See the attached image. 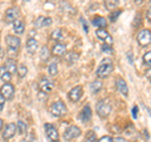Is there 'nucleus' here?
Returning a JSON list of instances; mask_svg holds the SVG:
<instances>
[{
    "instance_id": "72a5a7b5",
    "label": "nucleus",
    "mask_w": 151,
    "mask_h": 142,
    "mask_svg": "<svg viewBox=\"0 0 151 142\" xmlns=\"http://www.w3.org/2000/svg\"><path fill=\"white\" fill-rule=\"evenodd\" d=\"M101 49H102V52H105V53H112V49H111V47L108 44H103L101 47Z\"/></svg>"
},
{
    "instance_id": "2f4dec72",
    "label": "nucleus",
    "mask_w": 151,
    "mask_h": 142,
    "mask_svg": "<svg viewBox=\"0 0 151 142\" xmlns=\"http://www.w3.org/2000/svg\"><path fill=\"white\" fill-rule=\"evenodd\" d=\"M44 18H45V16H38V18H37V20L34 22V25H35L37 28H40V27H43Z\"/></svg>"
},
{
    "instance_id": "58836bf2",
    "label": "nucleus",
    "mask_w": 151,
    "mask_h": 142,
    "mask_svg": "<svg viewBox=\"0 0 151 142\" xmlns=\"http://www.w3.org/2000/svg\"><path fill=\"white\" fill-rule=\"evenodd\" d=\"M97 142H111V137H108V136H103V137H101V138L98 140Z\"/></svg>"
},
{
    "instance_id": "f3484780",
    "label": "nucleus",
    "mask_w": 151,
    "mask_h": 142,
    "mask_svg": "<svg viewBox=\"0 0 151 142\" xmlns=\"http://www.w3.org/2000/svg\"><path fill=\"white\" fill-rule=\"evenodd\" d=\"M5 68H6V70H8V72L10 73V74H15V73H18V65H17V60H15V59H12V58L6 59Z\"/></svg>"
},
{
    "instance_id": "f704fd0d",
    "label": "nucleus",
    "mask_w": 151,
    "mask_h": 142,
    "mask_svg": "<svg viewBox=\"0 0 151 142\" xmlns=\"http://www.w3.org/2000/svg\"><path fill=\"white\" fill-rule=\"evenodd\" d=\"M52 23H53V20H52V18H49V16H47V18H44V22H43V27H49Z\"/></svg>"
},
{
    "instance_id": "6e6552de",
    "label": "nucleus",
    "mask_w": 151,
    "mask_h": 142,
    "mask_svg": "<svg viewBox=\"0 0 151 142\" xmlns=\"http://www.w3.org/2000/svg\"><path fill=\"white\" fill-rule=\"evenodd\" d=\"M82 96H83V88H82L81 86L73 87V88L69 91V93H68V98H69L72 102H78L79 99L82 98Z\"/></svg>"
},
{
    "instance_id": "a19ab883",
    "label": "nucleus",
    "mask_w": 151,
    "mask_h": 142,
    "mask_svg": "<svg viewBox=\"0 0 151 142\" xmlns=\"http://www.w3.org/2000/svg\"><path fill=\"white\" fill-rule=\"evenodd\" d=\"M127 57H129V62H130V64L134 63V58H132V53H131V52H129V53H127Z\"/></svg>"
},
{
    "instance_id": "412c9836",
    "label": "nucleus",
    "mask_w": 151,
    "mask_h": 142,
    "mask_svg": "<svg viewBox=\"0 0 151 142\" xmlns=\"http://www.w3.org/2000/svg\"><path fill=\"white\" fill-rule=\"evenodd\" d=\"M103 87V83H102V80L101 79H96V80H93V82L91 83V86H89V88H91V92L93 94H96L98 93L102 89Z\"/></svg>"
},
{
    "instance_id": "20e7f679",
    "label": "nucleus",
    "mask_w": 151,
    "mask_h": 142,
    "mask_svg": "<svg viewBox=\"0 0 151 142\" xmlns=\"http://www.w3.org/2000/svg\"><path fill=\"white\" fill-rule=\"evenodd\" d=\"M50 112L54 117H62L67 113V107L63 101H57L50 106Z\"/></svg>"
},
{
    "instance_id": "dca6fc26",
    "label": "nucleus",
    "mask_w": 151,
    "mask_h": 142,
    "mask_svg": "<svg viewBox=\"0 0 151 142\" xmlns=\"http://www.w3.org/2000/svg\"><path fill=\"white\" fill-rule=\"evenodd\" d=\"M52 53L55 57H62L65 54V45L62 43H55L52 48Z\"/></svg>"
},
{
    "instance_id": "c03bdc74",
    "label": "nucleus",
    "mask_w": 151,
    "mask_h": 142,
    "mask_svg": "<svg viewBox=\"0 0 151 142\" xmlns=\"http://www.w3.org/2000/svg\"><path fill=\"white\" fill-rule=\"evenodd\" d=\"M145 1V0H135V3H137V4H142Z\"/></svg>"
},
{
    "instance_id": "423d86ee",
    "label": "nucleus",
    "mask_w": 151,
    "mask_h": 142,
    "mask_svg": "<svg viewBox=\"0 0 151 142\" xmlns=\"http://www.w3.org/2000/svg\"><path fill=\"white\" fill-rule=\"evenodd\" d=\"M44 130H45V135L50 142H59L58 131H57V128L53 125H50V123L44 125Z\"/></svg>"
},
{
    "instance_id": "2eb2a0df",
    "label": "nucleus",
    "mask_w": 151,
    "mask_h": 142,
    "mask_svg": "<svg viewBox=\"0 0 151 142\" xmlns=\"http://www.w3.org/2000/svg\"><path fill=\"white\" fill-rule=\"evenodd\" d=\"M91 118H92V110H91V107H89V106L83 107L82 112L79 113V120H81L82 122H84V123H87V122L91 121Z\"/></svg>"
},
{
    "instance_id": "7ed1b4c3",
    "label": "nucleus",
    "mask_w": 151,
    "mask_h": 142,
    "mask_svg": "<svg viewBox=\"0 0 151 142\" xmlns=\"http://www.w3.org/2000/svg\"><path fill=\"white\" fill-rule=\"evenodd\" d=\"M5 40H6L9 53H17L19 48H20V38L15 35H6Z\"/></svg>"
},
{
    "instance_id": "49530a36",
    "label": "nucleus",
    "mask_w": 151,
    "mask_h": 142,
    "mask_svg": "<svg viewBox=\"0 0 151 142\" xmlns=\"http://www.w3.org/2000/svg\"><path fill=\"white\" fill-rule=\"evenodd\" d=\"M0 54H1V44H0Z\"/></svg>"
},
{
    "instance_id": "9b49d317",
    "label": "nucleus",
    "mask_w": 151,
    "mask_h": 142,
    "mask_svg": "<svg viewBox=\"0 0 151 142\" xmlns=\"http://www.w3.org/2000/svg\"><path fill=\"white\" fill-rule=\"evenodd\" d=\"M0 93L4 96L5 99H12L14 96V87L12 83H4L0 89Z\"/></svg>"
},
{
    "instance_id": "1a4fd4ad",
    "label": "nucleus",
    "mask_w": 151,
    "mask_h": 142,
    "mask_svg": "<svg viewBox=\"0 0 151 142\" xmlns=\"http://www.w3.org/2000/svg\"><path fill=\"white\" fill-rule=\"evenodd\" d=\"M54 88V83L52 82L50 79L48 78H45L43 77L40 79V82H39V89H40V92H43V93H49L52 92V89Z\"/></svg>"
},
{
    "instance_id": "aec40b11",
    "label": "nucleus",
    "mask_w": 151,
    "mask_h": 142,
    "mask_svg": "<svg viewBox=\"0 0 151 142\" xmlns=\"http://www.w3.org/2000/svg\"><path fill=\"white\" fill-rule=\"evenodd\" d=\"M13 29H14V32H15V34L22 35L23 33H24V29H25L24 23H23L22 20H19V19H17V20L13 23Z\"/></svg>"
},
{
    "instance_id": "cd10ccee",
    "label": "nucleus",
    "mask_w": 151,
    "mask_h": 142,
    "mask_svg": "<svg viewBox=\"0 0 151 142\" xmlns=\"http://www.w3.org/2000/svg\"><path fill=\"white\" fill-rule=\"evenodd\" d=\"M84 142H97L96 133L93 131H88L86 133V137H84Z\"/></svg>"
},
{
    "instance_id": "393cba45",
    "label": "nucleus",
    "mask_w": 151,
    "mask_h": 142,
    "mask_svg": "<svg viewBox=\"0 0 151 142\" xmlns=\"http://www.w3.org/2000/svg\"><path fill=\"white\" fill-rule=\"evenodd\" d=\"M78 58H79V54L76 53V52H69V53L67 54V60H68L69 64L76 63L78 60Z\"/></svg>"
},
{
    "instance_id": "de8ad7c7",
    "label": "nucleus",
    "mask_w": 151,
    "mask_h": 142,
    "mask_svg": "<svg viewBox=\"0 0 151 142\" xmlns=\"http://www.w3.org/2000/svg\"><path fill=\"white\" fill-rule=\"evenodd\" d=\"M24 1H30V0H24Z\"/></svg>"
},
{
    "instance_id": "bb28decb",
    "label": "nucleus",
    "mask_w": 151,
    "mask_h": 142,
    "mask_svg": "<svg viewBox=\"0 0 151 142\" xmlns=\"http://www.w3.org/2000/svg\"><path fill=\"white\" fill-rule=\"evenodd\" d=\"M50 38L53 40H60L63 38L62 29H55V30H53V32H52V34H50Z\"/></svg>"
},
{
    "instance_id": "ddd939ff",
    "label": "nucleus",
    "mask_w": 151,
    "mask_h": 142,
    "mask_svg": "<svg viewBox=\"0 0 151 142\" xmlns=\"http://www.w3.org/2000/svg\"><path fill=\"white\" fill-rule=\"evenodd\" d=\"M19 15V11L17 8H9L5 11V22L6 23H14L17 20V18Z\"/></svg>"
},
{
    "instance_id": "8fccbe9b",
    "label": "nucleus",
    "mask_w": 151,
    "mask_h": 142,
    "mask_svg": "<svg viewBox=\"0 0 151 142\" xmlns=\"http://www.w3.org/2000/svg\"><path fill=\"white\" fill-rule=\"evenodd\" d=\"M150 80H151V78H150Z\"/></svg>"
},
{
    "instance_id": "7c9ffc66",
    "label": "nucleus",
    "mask_w": 151,
    "mask_h": 142,
    "mask_svg": "<svg viewBox=\"0 0 151 142\" xmlns=\"http://www.w3.org/2000/svg\"><path fill=\"white\" fill-rule=\"evenodd\" d=\"M27 73H28V68L25 67L24 64H20L18 67V74H19V77L20 78H24L25 75H27Z\"/></svg>"
},
{
    "instance_id": "b1692460",
    "label": "nucleus",
    "mask_w": 151,
    "mask_h": 142,
    "mask_svg": "<svg viewBox=\"0 0 151 142\" xmlns=\"http://www.w3.org/2000/svg\"><path fill=\"white\" fill-rule=\"evenodd\" d=\"M27 130H28V126H27L25 122H23V121H18L17 122V131L20 135L27 133Z\"/></svg>"
},
{
    "instance_id": "a18cd8bd",
    "label": "nucleus",
    "mask_w": 151,
    "mask_h": 142,
    "mask_svg": "<svg viewBox=\"0 0 151 142\" xmlns=\"http://www.w3.org/2000/svg\"><path fill=\"white\" fill-rule=\"evenodd\" d=\"M1 130H3V120L0 118V131H1Z\"/></svg>"
},
{
    "instance_id": "4468645a",
    "label": "nucleus",
    "mask_w": 151,
    "mask_h": 142,
    "mask_svg": "<svg viewBox=\"0 0 151 142\" xmlns=\"http://www.w3.org/2000/svg\"><path fill=\"white\" fill-rule=\"evenodd\" d=\"M116 88H117V91H119L121 94H124V96H129V87H127V84L126 82L122 78H117L116 79Z\"/></svg>"
},
{
    "instance_id": "c756f323",
    "label": "nucleus",
    "mask_w": 151,
    "mask_h": 142,
    "mask_svg": "<svg viewBox=\"0 0 151 142\" xmlns=\"http://www.w3.org/2000/svg\"><path fill=\"white\" fill-rule=\"evenodd\" d=\"M48 73H49V75H55L57 73H58V65H57L55 62H53V63L49 64V67H48Z\"/></svg>"
},
{
    "instance_id": "f03ea898",
    "label": "nucleus",
    "mask_w": 151,
    "mask_h": 142,
    "mask_svg": "<svg viewBox=\"0 0 151 142\" xmlns=\"http://www.w3.org/2000/svg\"><path fill=\"white\" fill-rule=\"evenodd\" d=\"M96 111H97V115L101 118H106L110 116V113L112 111V106L106 99H101V101H98L97 106H96Z\"/></svg>"
},
{
    "instance_id": "09e8293b",
    "label": "nucleus",
    "mask_w": 151,
    "mask_h": 142,
    "mask_svg": "<svg viewBox=\"0 0 151 142\" xmlns=\"http://www.w3.org/2000/svg\"><path fill=\"white\" fill-rule=\"evenodd\" d=\"M23 142H29V141H27V140H25V141H23Z\"/></svg>"
},
{
    "instance_id": "f257e3e1",
    "label": "nucleus",
    "mask_w": 151,
    "mask_h": 142,
    "mask_svg": "<svg viewBox=\"0 0 151 142\" xmlns=\"http://www.w3.org/2000/svg\"><path fill=\"white\" fill-rule=\"evenodd\" d=\"M112 70H113V62H112V59L105 58L101 62V64L98 65V68L96 70V74H97L98 78H106V77H108V75L112 73Z\"/></svg>"
},
{
    "instance_id": "c9c22d12",
    "label": "nucleus",
    "mask_w": 151,
    "mask_h": 142,
    "mask_svg": "<svg viewBox=\"0 0 151 142\" xmlns=\"http://www.w3.org/2000/svg\"><path fill=\"white\" fill-rule=\"evenodd\" d=\"M137 116H139V107L137 106H134V107H132V117L137 118Z\"/></svg>"
},
{
    "instance_id": "39448f33",
    "label": "nucleus",
    "mask_w": 151,
    "mask_h": 142,
    "mask_svg": "<svg viewBox=\"0 0 151 142\" xmlns=\"http://www.w3.org/2000/svg\"><path fill=\"white\" fill-rule=\"evenodd\" d=\"M82 133V131L81 128H79L78 126H69L67 130L64 131V133H63V137H64V140L65 141H72L74 138H77V137H79Z\"/></svg>"
},
{
    "instance_id": "5701e85b",
    "label": "nucleus",
    "mask_w": 151,
    "mask_h": 142,
    "mask_svg": "<svg viewBox=\"0 0 151 142\" xmlns=\"http://www.w3.org/2000/svg\"><path fill=\"white\" fill-rule=\"evenodd\" d=\"M39 57H40V59L43 60V62H45V60H48V59H49L50 53H49V50H48V48H47L45 45H43V47H42V48H40Z\"/></svg>"
},
{
    "instance_id": "e433bc0d",
    "label": "nucleus",
    "mask_w": 151,
    "mask_h": 142,
    "mask_svg": "<svg viewBox=\"0 0 151 142\" xmlns=\"http://www.w3.org/2000/svg\"><path fill=\"white\" fill-rule=\"evenodd\" d=\"M4 105H5V98H4V96H3L1 93H0V112L3 111Z\"/></svg>"
},
{
    "instance_id": "4c0bfd02",
    "label": "nucleus",
    "mask_w": 151,
    "mask_h": 142,
    "mask_svg": "<svg viewBox=\"0 0 151 142\" xmlns=\"http://www.w3.org/2000/svg\"><path fill=\"white\" fill-rule=\"evenodd\" d=\"M111 142H127L124 137H113L111 138Z\"/></svg>"
},
{
    "instance_id": "79ce46f5",
    "label": "nucleus",
    "mask_w": 151,
    "mask_h": 142,
    "mask_svg": "<svg viewBox=\"0 0 151 142\" xmlns=\"http://www.w3.org/2000/svg\"><path fill=\"white\" fill-rule=\"evenodd\" d=\"M81 22H82V24H83V29H84V32L88 33V27H87V24H86V23H84V20H83L82 18H81Z\"/></svg>"
},
{
    "instance_id": "c85d7f7f",
    "label": "nucleus",
    "mask_w": 151,
    "mask_h": 142,
    "mask_svg": "<svg viewBox=\"0 0 151 142\" xmlns=\"http://www.w3.org/2000/svg\"><path fill=\"white\" fill-rule=\"evenodd\" d=\"M142 60H144V64L146 65V67L151 68V50L146 52V53L144 54V57H142Z\"/></svg>"
},
{
    "instance_id": "473e14b6",
    "label": "nucleus",
    "mask_w": 151,
    "mask_h": 142,
    "mask_svg": "<svg viewBox=\"0 0 151 142\" xmlns=\"http://www.w3.org/2000/svg\"><path fill=\"white\" fill-rule=\"evenodd\" d=\"M121 13H122V10H116V11H113L111 15H110V20H111V22H116V19L120 16Z\"/></svg>"
},
{
    "instance_id": "37998d69",
    "label": "nucleus",
    "mask_w": 151,
    "mask_h": 142,
    "mask_svg": "<svg viewBox=\"0 0 151 142\" xmlns=\"http://www.w3.org/2000/svg\"><path fill=\"white\" fill-rule=\"evenodd\" d=\"M146 77H149V78H151V68L149 69V72L146 73Z\"/></svg>"
},
{
    "instance_id": "a878e982",
    "label": "nucleus",
    "mask_w": 151,
    "mask_h": 142,
    "mask_svg": "<svg viewBox=\"0 0 151 142\" xmlns=\"http://www.w3.org/2000/svg\"><path fill=\"white\" fill-rule=\"evenodd\" d=\"M105 5L108 10H113L119 5V0H105Z\"/></svg>"
},
{
    "instance_id": "6ab92c4d",
    "label": "nucleus",
    "mask_w": 151,
    "mask_h": 142,
    "mask_svg": "<svg viewBox=\"0 0 151 142\" xmlns=\"http://www.w3.org/2000/svg\"><path fill=\"white\" fill-rule=\"evenodd\" d=\"M38 49V42L34 39V38H29L27 42V50L29 54H34Z\"/></svg>"
},
{
    "instance_id": "4be33fe9",
    "label": "nucleus",
    "mask_w": 151,
    "mask_h": 142,
    "mask_svg": "<svg viewBox=\"0 0 151 142\" xmlns=\"http://www.w3.org/2000/svg\"><path fill=\"white\" fill-rule=\"evenodd\" d=\"M0 78H1V80L3 82H5V83H9L10 82V79H12V74L6 70L5 65H3V67L0 68Z\"/></svg>"
},
{
    "instance_id": "f8f14e48",
    "label": "nucleus",
    "mask_w": 151,
    "mask_h": 142,
    "mask_svg": "<svg viewBox=\"0 0 151 142\" xmlns=\"http://www.w3.org/2000/svg\"><path fill=\"white\" fill-rule=\"evenodd\" d=\"M96 35H97L98 39H101V40H103V42H106V43H107L108 45H112V43H113L112 37H111L110 33L106 32L105 29H97Z\"/></svg>"
},
{
    "instance_id": "9d476101",
    "label": "nucleus",
    "mask_w": 151,
    "mask_h": 142,
    "mask_svg": "<svg viewBox=\"0 0 151 142\" xmlns=\"http://www.w3.org/2000/svg\"><path fill=\"white\" fill-rule=\"evenodd\" d=\"M15 132H17V125L15 123H8L3 131V138L5 141L10 140L12 137L15 136Z\"/></svg>"
},
{
    "instance_id": "0eeeda50",
    "label": "nucleus",
    "mask_w": 151,
    "mask_h": 142,
    "mask_svg": "<svg viewBox=\"0 0 151 142\" xmlns=\"http://www.w3.org/2000/svg\"><path fill=\"white\" fill-rule=\"evenodd\" d=\"M137 42L141 47H146L151 43V32L149 29H142L137 33Z\"/></svg>"
},
{
    "instance_id": "a211bd4d",
    "label": "nucleus",
    "mask_w": 151,
    "mask_h": 142,
    "mask_svg": "<svg viewBox=\"0 0 151 142\" xmlns=\"http://www.w3.org/2000/svg\"><path fill=\"white\" fill-rule=\"evenodd\" d=\"M92 24L94 27H97L98 29H105V28H107V20L103 16H94L92 20Z\"/></svg>"
},
{
    "instance_id": "ea45409f",
    "label": "nucleus",
    "mask_w": 151,
    "mask_h": 142,
    "mask_svg": "<svg viewBox=\"0 0 151 142\" xmlns=\"http://www.w3.org/2000/svg\"><path fill=\"white\" fill-rule=\"evenodd\" d=\"M146 19L151 23V8H149V10L146 11Z\"/></svg>"
}]
</instances>
